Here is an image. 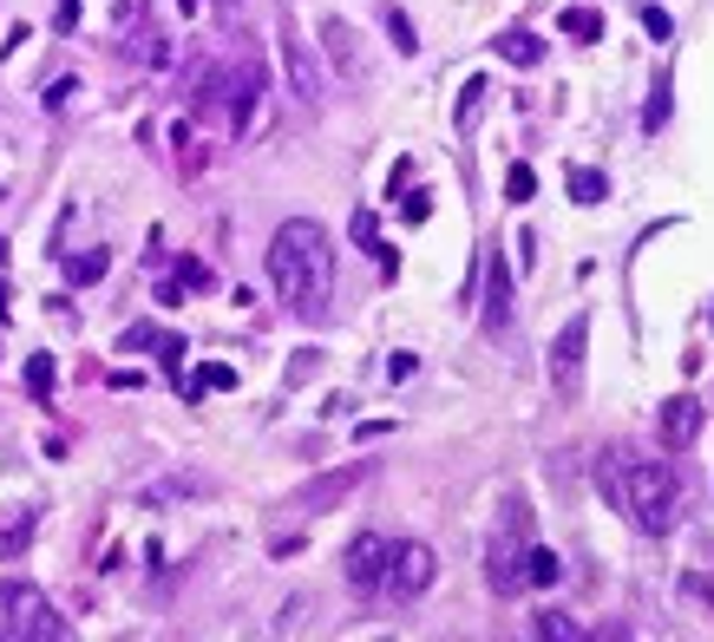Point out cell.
Wrapping results in <instances>:
<instances>
[{
    "instance_id": "2",
    "label": "cell",
    "mask_w": 714,
    "mask_h": 642,
    "mask_svg": "<svg viewBox=\"0 0 714 642\" xmlns=\"http://www.w3.org/2000/svg\"><path fill=\"white\" fill-rule=\"evenodd\" d=\"M597 486H604V499H610L617 512H630V525L649 532V538L676 532V518H682V486H676V472L656 466V459H643V466L604 459V466H597Z\"/></svg>"
},
{
    "instance_id": "6",
    "label": "cell",
    "mask_w": 714,
    "mask_h": 642,
    "mask_svg": "<svg viewBox=\"0 0 714 642\" xmlns=\"http://www.w3.org/2000/svg\"><path fill=\"white\" fill-rule=\"evenodd\" d=\"M584 354H590V315H571L551 341V394L558 400L584 394Z\"/></svg>"
},
{
    "instance_id": "34",
    "label": "cell",
    "mask_w": 714,
    "mask_h": 642,
    "mask_svg": "<svg viewBox=\"0 0 714 642\" xmlns=\"http://www.w3.org/2000/svg\"><path fill=\"white\" fill-rule=\"evenodd\" d=\"M7 302H13V295H7V282H0V315H7Z\"/></svg>"
},
{
    "instance_id": "8",
    "label": "cell",
    "mask_w": 714,
    "mask_h": 642,
    "mask_svg": "<svg viewBox=\"0 0 714 642\" xmlns=\"http://www.w3.org/2000/svg\"><path fill=\"white\" fill-rule=\"evenodd\" d=\"M282 72H289V85H295L302 105H321V59H315V46L295 33L289 13H282Z\"/></svg>"
},
{
    "instance_id": "17",
    "label": "cell",
    "mask_w": 714,
    "mask_h": 642,
    "mask_svg": "<svg viewBox=\"0 0 714 642\" xmlns=\"http://www.w3.org/2000/svg\"><path fill=\"white\" fill-rule=\"evenodd\" d=\"M381 26H387V39H394V52H407V59L420 52V39H413V20H407L400 7H381Z\"/></svg>"
},
{
    "instance_id": "35",
    "label": "cell",
    "mask_w": 714,
    "mask_h": 642,
    "mask_svg": "<svg viewBox=\"0 0 714 642\" xmlns=\"http://www.w3.org/2000/svg\"><path fill=\"white\" fill-rule=\"evenodd\" d=\"M177 7H184V13H197V7H203V0H177Z\"/></svg>"
},
{
    "instance_id": "7",
    "label": "cell",
    "mask_w": 714,
    "mask_h": 642,
    "mask_svg": "<svg viewBox=\"0 0 714 642\" xmlns=\"http://www.w3.org/2000/svg\"><path fill=\"white\" fill-rule=\"evenodd\" d=\"M262 92H269V72H262L256 59H236V66H223V112H230V131H236V138L249 131V118H256Z\"/></svg>"
},
{
    "instance_id": "18",
    "label": "cell",
    "mask_w": 714,
    "mask_h": 642,
    "mask_svg": "<svg viewBox=\"0 0 714 642\" xmlns=\"http://www.w3.org/2000/svg\"><path fill=\"white\" fill-rule=\"evenodd\" d=\"M26 538H33V512L0 518V558H20V551H26Z\"/></svg>"
},
{
    "instance_id": "25",
    "label": "cell",
    "mask_w": 714,
    "mask_h": 642,
    "mask_svg": "<svg viewBox=\"0 0 714 642\" xmlns=\"http://www.w3.org/2000/svg\"><path fill=\"white\" fill-rule=\"evenodd\" d=\"M348 230H354V243H361L367 256L381 249V223H374V210H354V223H348Z\"/></svg>"
},
{
    "instance_id": "28",
    "label": "cell",
    "mask_w": 714,
    "mask_h": 642,
    "mask_svg": "<svg viewBox=\"0 0 714 642\" xmlns=\"http://www.w3.org/2000/svg\"><path fill=\"white\" fill-rule=\"evenodd\" d=\"M531 630H538V637H558V642H577V637H584V630H577L571 617H538Z\"/></svg>"
},
{
    "instance_id": "32",
    "label": "cell",
    "mask_w": 714,
    "mask_h": 642,
    "mask_svg": "<svg viewBox=\"0 0 714 642\" xmlns=\"http://www.w3.org/2000/svg\"><path fill=\"white\" fill-rule=\"evenodd\" d=\"M52 26L72 33V26H79V0H59V7H52Z\"/></svg>"
},
{
    "instance_id": "23",
    "label": "cell",
    "mask_w": 714,
    "mask_h": 642,
    "mask_svg": "<svg viewBox=\"0 0 714 642\" xmlns=\"http://www.w3.org/2000/svg\"><path fill=\"white\" fill-rule=\"evenodd\" d=\"M26 394L33 400H52V354H33L26 361Z\"/></svg>"
},
{
    "instance_id": "11",
    "label": "cell",
    "mask_w": 714,
    "mask_h": 642,
    "mask_svg": "<svg viewBox=\"0 0 714 642\" xmlns=\"http://www.w3.org/2000/svg\"><path fill=\"white\" fill-rule=\"evenodd\" d=\"M321 52L335 59V72H341V79H354V85L367 79V59H361V39H354V26H348L341 13H328V20H321Z\"/></svg>"
},
{
    "instance_id": "21",
    "label": "cell",
    "mask_w": 714,
    "mask_h": 642,
    "mask_svg": "<svg viewBox=\"0 0 714 642\" xmlns=\"http://www.w3.org/2000/svg\"><path fill=\"white\" fill-rule=\"evenodd\" d=\"M505 197H512V203H531V197H538V171H531V164H512V171H505Z\"/></svg>"
},
{
    "instance_id": "16",
    "label": "cell",
    "mask_w": 714,
    "mask_h": 642,
    "mask_svg": "<svg viewBox=\"0 0 714 642\" xmlns=\"http://www.w3.org/2000/svg\"><path fill=\"white\" fill-rule=\"evenodd\" d=\"M558 33H571V39H604V13H597V7H564V13H558Z\"/></svg>"
},
{
    "instance_id": "30",
    "label": "cell",
    "mask_w": 714,
    "mask_h": 642,
    "mask_svg": "<svg viewBox=\"0 0 714 642\" xmlns=\"http://www.w3.org/2000/svg\"><path fill=\"white\" fill-rule=\"evenodd\" d=\"M643 26H649V33H656V39H669V33H676V20H669V13H663V7H643Z\"/></svg>"
},
{
    "instance_id": "9",
    "label": "cell",
    "mask_w": 714,
    "mask_h": 642,
    "mask_svg": "<svg viewBox=\"0 0 714 642\" xmlns=\"http://www.w3.org/2000/svg\"><path fill=\"white\" fill-rule=\"evenodd\" d=\"M387 558H394V538H381V532H361V538L341 551V577H348V591H381V577H387Z\"/></svg>"
},
{
    "instance_id": "1",
    "label": "cell",
    "mask_w": 714,
    "mask_h": 642,
    "mask_svg": "<svg viewBox=\"0 0 714 642\" xmlns=\"http://www.w3.org/2000/svg\"><path fill=\"white\" fill-rule=\"evenodd\" d=\"M269 282L289 302V315H302V322L328 315V302H335V243H328V230L315 217H289L269 236Z\"/></svg>"
},
{
    "instance_id": "20",
    "label": "cell",
    "mask_w": 714,
    "mask_h": 642,
    "mask_svg": "<svg viewBox=\"0 0 714 642\" xmlns=\"http://www.w3.org/2000/svg\"><path fill=\"white\" fill-rule=\"evenodd\" d=\"M236 387V367L230 361H210V367H197V381H190V394H230Z\"/></svg>"
},
{
    "instance_id": "33",
    "label": "cell",
    "mask_w": 714,
    "mask_h": 642,
    "mask_svg": "<svg viewBox=\"0 0 714 642\" xmlns=\"http://www.w3.org/2000/svg\"><path fill=\"white\" fill-rule=\"evenodd\" d=\"M210 7H216V20H223V26H230V20L243 13V0H210Z\"/></svg>"
},
{
    "instance_id": "13",
    "label": "cell",
    "mask_w": 714,
    "mask_h": 642,
    "mask_svg": "<svg viewBox=\"0 0 714 642\" xmlns=\"http://www.w3.org/2000/svg\"><path fill=\"white\" fill-rule=\"evenodd\" d=\"M512 322V269L505 256H485V335H499Z\"/></svg>"
},
{
    "instance_id": "26",
    "label": "cell",
    "mask_w": 714,
    "mask_h": 642,
    "mask_svg": "<svg viewBox=\"0 0 714 642\" xmlns=\"http://www.w3.org/2000/svg\"><path fill=\"white\" fill-rule=\"evenodd\" d=\"M72 92H79V79H72V72H59V79L46 85V112H66V105H72Z\"/></svg>"
},
{
    "instance_id": "24",
    "label": "cell",
    "mask_w": 714,
    "mask_h": 642,
    "mask_svg": "<svg viewBox=\"0 0 714 642\" xmlns=\"http://www.w3.org/2000/svg\"><path fill=\"white\" fill-rule=\"evenodd\" d=\"M479 105H485V79H466V92H459V131L479 118Z\"/></svg>"
},
{
    "instance_id": "4",
    "label": "cell",
    "mask_w": 714,
    "mask_h": 642,
    "mask_svg": "<svg viewBox=\"0 0 714 642\" xmlns=\"http://www.w3.org/2000/svg\"><path fill=\"white\" fill-rule=\"evenodd\" d=\"M525 525H531V512L512 499L505 505V532L485 545V584L499 591V597H512V591H525V551H531V538H525Z\"/></svg>"
},
{
    "instance_id": "15",
    "label": "cell",
    "mask_w": 714,
    "mask_h": 642,
    "mask_svg": "<svg viewBox=\"0 0 714 642\" xmlns=\"http://www.w3.org/2000/svg\"><path fill=\"white\" fill-rule=\"evenodd\" d=\"M558 577H564V564H558V551H545V545H531V551H525V584H531V591H551Z\"/></svg>"
},
{
    "instance_id": "29",
    "label": "cell",
    "mask_w": 714,
    "mask_h": 642,
    "mask_svg": "<svg viewBox=\"0 0 714 642\" xmlns=\"http://www.w3.org/2000/svg\"><path fill=\"white\" fill-rule=\"evenodd\" d=\"M177 289H210V269L203 262H177Z\"/></svg>"
},
{
    "instance_id": "12",
    "label": "cell",
    "mask_w": 714,
    "mask_h": 642,
    "mask_svg": "<svg viewBox=\"0 0 714 642\" xmlns=\"http://www.w3.org/2000/svg\"><path fill=\"white\" fill-rule=\"evenodd\" d=\"M702 413H709V407H702L695 394H676V400L663 407V446H669V453H689L695 433H702Z\"/></svg>"
},
{
    "instance_id": "5",
    "label": "cell",
    "mask_w": 714,
    "mask_h": 642,
    "mask_svg": "<svg viewBox=\"0 0 714 642\" xmlns=\"http://www.w3.org/2000/svg\"><path fill=\"white\" fill-rule=\"evenodd\" d=\"M433 577H440V558H433V545L407 538V545H394L381 591H387L394 604H413V597H426V591H433Z\"/></svg>"
},
{
    "instance_id": "27",
    "label": "cell",
    "mask_w": 714,
    "mask_h": 642,
    "mask_svg": "<svg viewBox=\"0 0 714 642\" xmlns=\"http://www.w3.org/2000/svg\"><path fill=\"white\" fill-rule=\"evenodd\" d=\"M157 341H164V335H157L151 322H131V328L118 335V348H125V354H131V348H157Z\"/></svg>"
},
{
    "instance_id": "19",
    "label": "cell",
    "mask_w": 714,
    "mask_h": 642,
    "mask_svg": "<svg viewBox=\"0 0 714 642\" xmlns=\"http://www.w3.org/2000/svg\"><path fill=\"white\" fill-rule=\"evenodd\" d=\"M571 197H577V203H604V197H610V177L577 164V171H571Z\"/></svg>"
},
{
    "instance_id": "14",
    "label": "cell",
    "mask_w": 714,
    "mask_h": 642,
    "mask_svg": "<svg viewBox=\"0 0 714 642\" xmlns=\"http://www.w3.org/2000/svg\"><path fill=\"white\" fill-rule=\"evenodd\" d=\"M499 52H505L512 66H538V59H545V39L525 33V26H512V33H499Z\"/></svg>"
},
{
    "instance_id": "22",
    "label": "cell",
    "mask_w": 714,
    "mask_h": 642,
    "mask_svg": "<svg viewBox=\"0 0 714 642\" xmlns=\"http://www.w3.org/2000/svg\"><path fill=\"white\" fill-rule=\"evenodd\" d=\"M105 262H112L105 249H85V256H72V262H66V276L85 289V282H98V276H105Z\"/></svg>"
},
{
    "instance_id": "31",
    "label": "cell",
    "mask_w": 714,
    "mask_h": 642,
    "mask_svg": "<svg viewBox=\"0 0 714 642\" xmlns=\"http://www.w3.org/2000/svg\"><path fill=\"white\" fill-rule=\"evenodd\" d=\"M426 217H433V197H426V190H413V197H407V223H426Z\"/></svg>"
},
{
    "instance_id": "3",
    "label": "cell",
    "mask_w": 714,
    "mask_h": 642,
    "mask_svg": "<svg viewBox=\"0 0 714 642\" xmlns=\"http://www.w3.org/2000/svg\"><path fill=\"white\" fill-rule=\"evenodd\" d=\"M66 617L33 584H0V642H59Z\"/></svg>"
},
{
    "instance_id": "10",
    "label": "cell",
    "mask_w": 714,
    "mask_h": 642,
    "mask_svg": "<svg viewBox=\"0 0 714 642\" xmlns=\"http://www.w3.org/2000/svg\"><path fill=\"white\" fill-rule=\"evenodd\" d=\"M367 479V466H341V472H321V479H308L295 499H289V512H328V505H341L354 486Z\"/></svg>"
}]
</instances>
